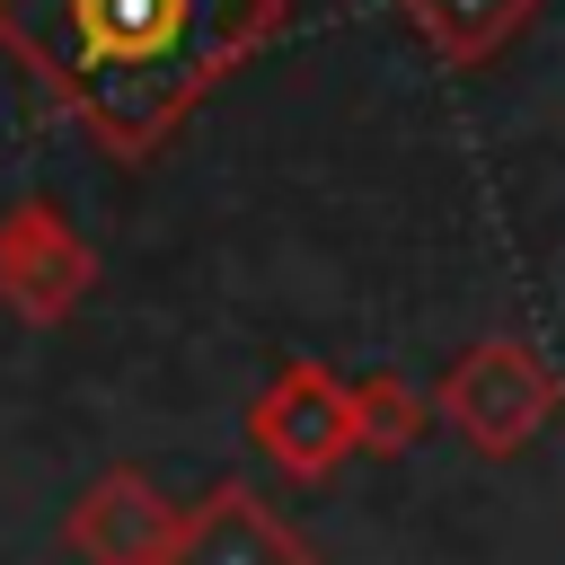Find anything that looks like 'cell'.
I'll list each match as a JSON object with an SVG mask.
<instances>
[{
	"label": "cell",
	"mask_w": 565,
	"mask_h": 565,
	"mask_svg": "<svg viewBox=\"0 0 565 565\" xmlns=\"http://www.w3.org/2000/svg\"><path fill=\"white\" fill-rule=\"evenodd\" d=\"M274 26L282 0H0V53L115 159L159 150Z\"/></svg>",
	"instance_id": "cell-1"
},
{
	"label": "cell",
	"mask_w": 565,
	"mask_h": 565,
	"mask_svg": "<svg viewBox=\"0 0 565 565\" xmlns=\"http://www.w3.org/2000/svg\"><path fill=\"white\" fill-rule=\"evenodd\" d=\"M547 371L521 353V344H477L459 371H450V415H459V433L468 441H486V450H512V441H530V424L547 415Z\"/></svg>",
	"instance_id": "cell-2"
},
{
	"label": "cell",
	"mask_w": 565,
	"mask_h": 565,
	"mask_svg": "<svg viewBox=\"0 0 565 565\" xmlns=\"http://www.w3.org/2000/svg\"><path fill=\"white\" fill-rule=\"evenodd\" d=\"M256 433H265V450L282 459V468H327L362 424H353V406L318 380V371H291L274 397H265V415H256Z\"/></svg>",
	"instance_id": "cell-3"
},
{
	"label": "cell",
	"mask_w": 565,
	"mask_h": 565,
	"mask_svg": "<svg viewBox=\"0 0 565 565\" xmlns=\"http://www.w3.org/2000/svg\"><path fill=\"white\" fill-rule=\"evenodd\" d=\"M177 565H300V547L247 494H212V512L177 539Z\"/></svg>",
	"instance_id": "cell-4"
},
{
	"label": "cell",
	"mask_w": 565,
	"mask_h": 565,
	"mask_svg": "<svg viewBox=\"0 0 565 565\" xmlns=\"http://www.w3.org/2000/svg\"><path fill=\"white\" fill-rule=\"evenodd\" d=\"M88 547H106L115 565H132V556L168 547V521L150 512L141 486H106V494H97V521H88Z\"/></svg>",
	"instance_id": "cell-5"
}]
</instances>
